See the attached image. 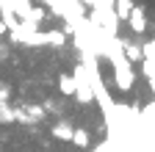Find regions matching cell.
<instances>
[{"label": "cell", "instance_id": "cell-1", "mask_svg": "<svg viewBox=\"0 0 155 152\" xmlns=\"http://www.w3.org/2000/svg\"><path fill=\"white\" fill-rule=\"evenodd\" d=\"M133 61L125 55V50L122 53H116L114 58H111V66H114V80H116V86H119L122 91H130L133 89V83H136V72H133V66H130Z\"/></svg>", "mask_w": 155, "mask_h": 152}, {"label": "cell", "instance_id": "cell-2", "mask_svg": "<svg viewBox=\"0 0 155 152\" xmlns=\"http://www.w3.org/2000/svg\"><path fill=\"white\" fill-rule=\"evenodd\" d=\"M127 25H130V31H133L136 36L147 31V14H144V6H133V11H130V17H127Z\"/></svg>", "mask_w": 155, "mask_h": 152}, {"label": "cell", "instance_id": "cell-3", "mask_svg": "<svg viewBox=\"0 0 155 152\" xmlns=\"http://www.w3.org/2000/svg\"><path fill=\"white\" fill-rule=\"evenodd\" d=\"M58 89H61V94H67V97H75V89H78L75 75H61V78H58Z\"/></svg>", "mask_w": 155, "mask_h": 152}, {"label": "cell", "instance_id": "cell-4", "mask_svg": "<svg viewBox=\"0 0 155 152\" xmlns=\"http://www.w3.org/2000/svg\"><path fill=\"white\" fill-rule=\"evenodd\" d=\"M53 136H55V138H61V141H72L75 130H72L67 122H58V125H53Z\"/></svg>", "mask_w": 155, "mask_h": 152}, {"label": "cell", "instance_id": "cell-5", "mask_svg": "<svg viewBox=\"0 0 155 152\" xmlns=\"http://www.w3.org/2000/svg\"><path fill=\"white\" fill-rule=\"evenodd\" d=\"M125 55L130 61H141L144 58V44H136V42H125Z\"/></svg>", "mask_w": 155, "mask_h": 152}, {"label": "cell", "instance_id": "cell-6", "mask_svg": "<svg viewBox=\"0 0 155 152\" xmlns=\"http://www.w3.org/2000/svg\"><path fill=\"white\" fill-rule=\"evenodd\" d=\"M133 0H116L114 3V8H116V14H119V20H125L127 22V17H130V11H133Z\"/></svg>", "mask_w": 155, "mask_h": 152}, {"label": "cell", "instance_id": "cell-7", "mask_svg": "<svg viewBox=\"0 0 155 152\" xmlns=\"http://www.w3.org/2000/svg\"><path fill=\"white\" fill-rule=\"evenodd\" d=\"M67 31H47V44H53V47H64L67 44Z\"/></svg>", "mask_w": 155, "mask_h": 152}, {"label": "cell", "instance_id": "cell-8", "mask_svg": "<svg viewBox=\"0 0 155 152\" xmlns=\"http://www.w3.org/2000/svg\"><path fill=\"white\" fill-rule=\"evenodd\" d=\"M89 141H91V136H89L86 130H75V136H72V144H75V147L86 149V147H89Z\"/></svg>", "mask_w": 155, "mask_h": 152}, {"label": "cell", "instance_id": "cell-9", "mask_svg": "<svg viewBox=\"0 0 155 152\" xmlns=\"http://www.w3.org/2000/svg\"><path fill=\"white\" fill-rule=\"evenodd\" d=\"M141 75H144L147 80H150V78H155V58H147V55L141 58Z\"/></svg>", "mask_w": 155, "mask_h": 152}, {"label": "cell", "instance_id": "cell-10", "mask_svg": "<svg viewBox=\"0 0 155 152\" xmlns=\"http://www.w3.org/2000/svg\"><path fill=\"white\" fill-rule=\"evenodd\" d=\"M0 122H3V125L6 122H17L14 119V108H8L6 102H0Z\"/></svg>", "mask_w": 155, "mask_h": 152}, {"label": "cell", "instance_id": "cell-11", "mask_svg": "<svg viewBox=\"0 0 155 152\" xmlns=\"http://www.w3.org/2000/svg\"><path fill=\"white\" fill-rule=\"evenodd\" d=\"M141 119H144V125H155V102H150L141 111Z\"/></svg>", "mask_w": 155, "mask_h": 152}, {"label": "cell", "instance_id": "cell-12", "mask_svg": "<svg viewBox=\"0 0 155 152\" xmlns=\"http://www.w3.org/2000/svg\"><path fill=\"white\" fill-rule=\"evenodd\" d=\"M25 108H28V113L33 116V122H42L45 119V111L47 108H42V105H25Z\"/></svg>", "mask_w": 155, "mask_h": 152}, {"label": "cell", "instance_id": "cell-13", "mask_svg": "<svg viewBox=\"0 0 155 152\" xmlns=\"http://www.w3.org/2000/svg\"><path fill=\"white\" fill-rule=\"evenodd\" d=\"M8 97H11V86L0 83V102H8Z\"/></svg>", "mask_w": 155, "mask_h": 152}, {"label": "cell", "instance_id": "cell-14", "mask_svg": "<svg viewBox=\"0 0 155 152\" xmlns=\"http://www.w3.org/2000/svg\"><path fill=\"white\" fill-rule=\"evenodd\" d=\"M144 55H147V58H155V39H150L144 44Z\"/></svg>", "mask_w": 155, "mask_h": 152}, {"label": "cell", "instance_id": "cell-15", "mask_svg": "<svg viewBox=\"0 0 155 152\" xmlns=\"http://www.w3.org/2000/svg\"><path fill=\"white\" fill-rule=\"evenodd\" d=\"M8 31H11V28H8V25H6V22H3V20H0V36H6V33H8Z\"/></svg>", "mask_w": 155, "mask_h": 152}, {"label": "cell", "instance_id": "cell-16", "mask_svg": "<svg viewBox=\"0 0 155 152\" xmlns=\"http://www.w3.org/2000/svg\"><path fill=\"white\" fill-rule=\"evenodd\" d=\"M0 58H8V47H3V44H0Z\"/></svg>", "mask_w": 155, "mask_h": 152}]
</instances>
